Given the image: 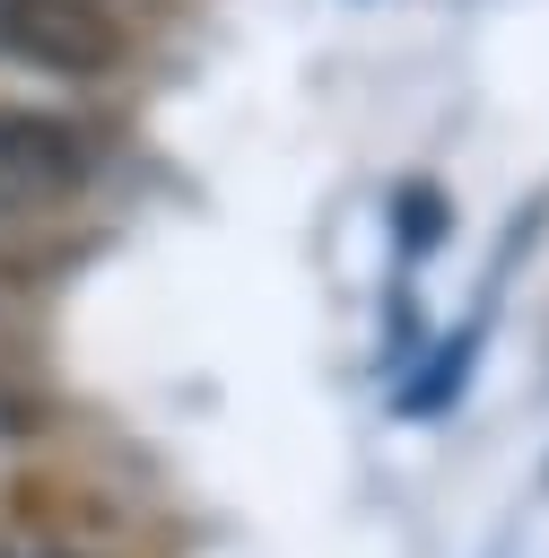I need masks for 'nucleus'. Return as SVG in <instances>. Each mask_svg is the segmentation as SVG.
I'll return each mask as SVG.
<instances>
[{
  "label": "nucleus",
  "instance_id": "obj_1",
  "mask_svg": "<svg viewBox=\"0 0 549 558\" xmlns=\"http://www.w3.org/2000/svg\"><path fill=\"white\" fill-rule=\"evenodd\" d=\"M0 52L52 78H105L122 61V26L105 0H0Z\"/></svg>",
  "mask_w": 549,
  "mask_h": 558
},
{
  "label": "nucleus",
  "instance_id": "obj_2",
  "mask_svg": "<svg viewBox=\"0 0 549 558\" xmlns=\"http://www.w3.org/2000/svg\"><path fill=\"white\" fill-rule=\"evenodd\" d=\"M87 183V131L61 113H0V227L70 201Z\"/></svg>",
  "mask_w": 549,
  "mask_h": 558
},
{
  "label": "nucleus",
  "instance_id": "obj_3",
  "mask_svg": "<svg viewBox=\"0 0 549 558\" xmlns=\"http://www.w3.org/2000/svg\"><path fill=\"white\" fill-rule=\"evenodd\" d=\"M44 558H87V549H44Z\"/></svg>",
  "mask_w": 549,
  "mask_h": 558
},
{
  "label": "nucleus",
  "instance_id": "obj_4",
  "mask_svg": "<svg viewBox=\"0 0 549 558\" xmlns=\"http://www.w3.org/2000/svg\"><path fill=\"white\" fill-rule=\"evenodd\" d=\"M0 558H9V549H0Z\"/></svg>",
  "mask_w": 549,
  "mask_h": 558
}]
</instances>
